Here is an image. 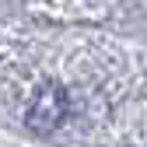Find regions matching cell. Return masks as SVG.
I'll use <instances>...</instances> for the list:
<instances>
[{
  "mask_svg": "<svg viewBox=\"0 0 147 147\" xmlns=\"http://www.w3.org/2000/svg\"><path fill=\"white\" fill-rule=\"evenodd\" d=\"M67 112H70V98H67L63 84L46 81L39 91H35V98H32L28 112H25V126H28L32 133L46 137V133H53V130H60V126H63Z\"/></svg>",
  "mask_w": 147,
  "mask_h": 147,
  "instance_id": "cell-1",
  "label": "cell"
}]
</instances>
